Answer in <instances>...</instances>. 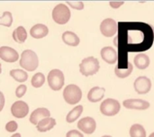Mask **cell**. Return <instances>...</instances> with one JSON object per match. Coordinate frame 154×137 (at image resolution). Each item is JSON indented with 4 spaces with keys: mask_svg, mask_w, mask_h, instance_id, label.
I'll return each instance as SVG.
<instances>
[{
    "mask_svg": "<svg viewBox=\"0 0 154 137\" xmlns=\"http://www.w3.org/2000/svg\"><path fill=\"white\" fill-rule=\"evenodd\" d=\"M154 42V30L143 22H119L118 33L114 44L118 49V65L121 70L127 69L128 52H142L149 50Z\"/></svg>",
    "mask_w": 154,
    "mask_h": 137,
    "instance_id": "cell-1",
    "label": "cell"
},
{
    "mask_svg": "<svg viewBox=\"0 0 154 137\" xmlns=\"http://www.w3.org/2000/svg\"><path fill=\"white\" fill-rule=\"evenodd\" d=\"M20 66L28 71H33L38 68L39 60L37 54L31 50H25L22 52L20 58Z\"/></svg>",
    "mask_w": 154,
    "mask_h": 137,
    "instance_id": "cell-2",
    "label": "cell"
},
{
    "mask_svg": "<svg viewBox=\"0 0 154 137\" xmlns=\"http://www.w3.org/2000/svg\"><path fill=\"white\" fill-rule=\"evenodd\" d=\"M99 61L97 59L94 57H88L81 61L79 65V70L82 75L88 77L95 75L99 70Z\"/></svg>",
    "mask_w": 154,
    "mask_h": 137,
    "instance_id": "cell-3",
    "label": "cell"
},
{
    "mask_svg": "<svg viewBox=\"0 0 154 137\" xmlns=\"http://www.w3.org/2000/svg\"><path fill=\"white\" fill-rule=\"evenodd\" d=\"M82 98V91L77 85H68L63 91V98L69 105L78 104Z\"/></svg>",
    "mask_w": 154,
    "mask_h": 137,
    "instance_id": "cell-4",
    "label": "cell"
},
{
    "mask_svg": "<svg viewBox=\"0 0 154 137\" xmlns=\"http://www.w3.org/2000/svg\"><path fill=\"white\" fill-rule=\"evenodd\" d=\"M70 10L64 4H59L52 11V18L59 24H65L70 18Z\"/></svg>",
    "mask_w": 154,
    "mask_h": 137,
    "instance_id": "cell-5",
    "label": "cell"
},
{
    "mask_svg": "<svg viewBox=\"0 0 154 137\" xmlns=\"http://www.w3.org/2000/svg\"><path fill=\"white\" fill-rule=\"evenodd\" d=\"M48 84L52 90H60L64 86V75L63 72L60 70H52L49 72L47 77Z\"/></svg>",
    "mask_w": 154,
    "mask_h": 137,
    "instance_id": "cell-6",
    "label": "cell"
},
{
    "mask_svg": "<svg viewBox=\"0 0 154 137\" xmlns=\"http://www.w3.org/2000/svg\"><path fill=\"white\" fill-rule=\"evenodd\" d=\"M121 108L120 103L113 98H107L101 103L100 111L104 116L106 117H113L116 116Z\"/></svg>",
    "mask_w": 154,
    "mask_h": 137,
    "instance_id": "cell-7",
    "label": "cell"
},
{
    "mask_svg": "<svg viewBox=\"0 0 154 137\" xmlns=\"http://www.w3.org/2000/svg\"><path fill=\"white\" fill-rule=\"evenodd\" d=\"M100 32L106 37H112L118 32V23L112 18H106L100 24Z\"/></svg>",
    "mask_w": 154,
    "mask_h": 137,
    "instance_id": "cell-8",
    "label": "cell"
},
{
    "mask_svg": "<svg viewBox=\"0 0 154 137\" xmlns=\"http://www.w3.org/2000/svg\"><path fill=\"white\" fill-rule=\"evenodd\" d=\"M134 87L135 91L138 94H140V95L147 94L152 89V81L147 77L141 76L135 79V81L134 83Z\"/></svg>",
    "mask_w": 154,
    "mask_h": 137,
    "instance_id": "cell-9",
    "label": "cell"
},
{
    "mask_svg": "<svg viewBox=\"0 0 154 137\" xmlns=\"http://www.w3.org/2000/svg\"><path fill=\"white\" fill-rule=\"evenodd\" d=\"M11 113L16 118H23L29 113V107L23 101H16L11 107Z\"/></svg>",
    "mask_w": 154,
    "mask_h": 137,
    "instance_id": "cell-10",
    "label": "cell"
},
{
    "mask_svg": "<svg viewBox=\"0 0 154 137\" xmlns=\"http://www.w3.org/2000/svg\"><path fill=\"white\" fill-rule=\"evenodd\" d=\"M97 127V124L94 118L88 117H84L82 119H80L78 123V128L79 130H81L83 133L88 134V135H91L95 132Z\"/></svg>",
    "mask_w": 154,
    "mask_h": 137,
    "instance_id": "cell-11",
    "label": "cell"
},
{
    "mask_svg": "<svg viewBox=\"0 0 154 137\" xmlns=\"http://www.w3.org/2000/svg\"><path fill=\"white\" fill-rule=\"evenodd\" d=\"M0 58L6 62H15L19 59V54L11 47L2 46L0 48Z\"/></svg>",
    "mask_w": 154,
    "mask_h": 137,
    "instance_id": "cell-12",
    "label": "cell"
},
{
    "mask_svg": "<svg viewBox=\"0 0 154 137\" xmlns=\"http://www.w3.org/2000/svg\"><path fill=\"white\" fill-rule=\"evenodd\" d=\"M100 54L102 59L109 64H115L116 61H118V53L112 47L109 46L104 47L101 50Z\"/></svg>",
    "mask_w": 154,
    "mask_h": 137,
    "instance_id": "cell-13",
    "label": "cell"
},
{
    "mask_svg": "<svg viewBox=\"0 0 154 137\" xmlns=\"http://www.w3.org/2000/svg\"><path fill=\"white\" fill-rule=\"evenodd\" d=\"M124 107L128 109L145 110L149 108L150 103L143 99H127L124 101Z\"/></svg>",
    "mask_w": 154,
    "mask_h": 137,
    "instance_id": "cell-14",
    "label": "cell"
},
{
    "mask_svg": "<svg viewBox=\"0 0 154 137\" xmlns=\"http://www.w3.org/2000/svg\"><path fill=\"white\" fill-rule=\"evenodd\" d=\"M50 116H51V113H50V111H49L47 108L40 107V108H37L36 110H34V111L31 114L30 122H31L32 125H35V126H36V125H38L42 120L50 117Z\"/></svg>",
    "mask_w": 154,
    "mask_h": 137,
    "instance_id": "cell-15",
    "label": "cell"
},
{
    "mask_svg": "<svg viewBox=\"0 0 154 137\" xmlns=\"http://www.w3.org/2000/svg\"><path fill=\"white\" fill-rule=\"evenodd\" d=\"M49 33V29L46 25L42 23H38L31 28L30 34L34 39H41L45 37Z\"/></svg>",
    "mask_w": 154,
    "mask_h": 137,
    "instance_id": "cell-16",
    "label": "cell"
},
{
    "mask_svg": "<svg viewBox=\"0 0 154 137\" xmlns=\"http://www.w3.org/2000/svg\"><path fill=\"white\" fill-rule=\"evenodd\" d=\"M105 91H106V89L104 88L94 87L89 90V92L88 94V99L93 103L101 101L105 96Z\"/></svg>",
    "mask_w": 154,
    "mask_h": 137,
    "instance_id": "cell-17",
    "label": "cell"
},
{
    "mask_svg": "<svg viewBox=\"0 0 154 137\" xmlns=\"http://www.w3.org/2000/svg\"><path fill=\"white\" fill-rule=\"evenodd\" d=\"M62 41L69 46H78L80 42L79 37L73 32L67 31L62 33Z\"/></svg>",
    "mask_w": 154,
    "mask_h": 137,
    "instance_id": "cell-18",
    "label": "cell"
},
{
    "mask_svg": "<svg viewBox=\"0 0 154 137\" xmlns=\"http://www.w3.org/2000/svg\"><path fill=\"white\" fill-rule=\"evenodd\" d=\"M134 65L139 70H145L150 65V58L148 57V55H146L144 53L137 54L134 57Z\"/></svg>",
    "mask_w": 154,
    "mask_h": 137,
    "instance_id": "cell-19",
    "label": "cell"
},
{
    "mask_svg": "<svg viewBox=\"0 0 154 137\" xmlns=\"http://www.w3.org/2000/svg\"><path fill=\"white\" fill-rule=\"evenodd\" d=\"M56 126V121L54 118L48 117L43 120H42L38 125H37V130L41 133L47 132L51 129H52Z\"/></svg>",
    "mask_w": 154,
    "mask_h": 137,
    "instance_id": "cell-20",
    "label": "cell"
},
{
    "mask_svg": "<svg viewBox=\"0 0 154 137\" xmlns=\"http://www.w3.org/2000/svg\"><path fill=\"white\" fill-rule=\"evenodd\" d=\"M13 39L17 43H23L27 39V32L23 26H18L13 32Z\"/></svg>",
    "mask_w": 154,
    "mask_h": 137,
    "instance_id": "cell-21",
    "label": "cell"
},
{
    "mask_svg": "<svg viewBox=\"0 0 154 137\" xmlns=\"http://www.w3.org/2000/svg\"><path fill=\"white\" fill-rule=\"evenodd\" d=\"M10 76L18 82H24L28 79V74L23 70L15 69L10 71Z\"/></svg>",
    "mask_w": 154,
    "mask_h": 137,
    "instance_id": "cell-22",
    "label": "cell"
},
{
    "mask_svg": "<svg viewBox=\"0 0 154 137\" xmlns=\"http://www.w3.org/2000/svg\"><path fill=\"white\" fill-rule=\"evenodd\" d=\"M83 112V107L82 106H77L76 107H74L67 116L66 120L68 123H73L75 122L82 114Z\"/></svg>",
    "mask_w": 154,
    "mask_h": 137,
    "instance_id": "cell-23",
    "label": "cell"
},
{
    "mask_svg": "<svg viewBox=\"0 0 154 137\" xmlns=\"http://www.w3.org/2000/svg\"><path fill=\"white\" fill-rule=\"evenodd\" d=\"M130 136L131 137H146V131L142 125L135 124L132 126L130 129Z\"/></svg>",
    "mask_w": 154,
    "mask_h": 137,
    "instance_id": "cell-24",
    "label": "cell"
},
{
    "mask_svg": "<svg viewBox=\"0 0 154 137\" xmlns=\"http://www.w3.org/2000/svg\"><path fill=\"white\" fill-rule=\"evenodd\" d=\"M133 70H134L133 65H132L131 63H129V66H128L127 69H123V70H121V69H119V68L116 66V67L115 68V73H116V75L118 78H120V79H125V78H126V77H128V76L131 75V73L133 72Z\"/></svg>",
    "mask_w": 154,
    "mask_h": 137,
    "instance_id": "cell-25",
    "label": "cell"
},
{
    "mask_svg": "<svg viewBox=\"0 0 154 137\" xmlns=\"http://www.w3.org/2000/svg\"><path fill=\"white\" fill-rule=\"evenodd\" d=\"M45 82V77L42 73L38 72L34 74L32 78V85L34 88H41Z\"/></svg>",
    "mask_w": 154,
    "mask_h": 137,
    "instance_id": "cell-26",
    "label": "cell"
},
{
    "mask_svg": "<svg viewBox=\"0 0 154 137\" xmlns=\"http://www.w3.org/2000/svg\"><path fill=\"white\" fill-rule=\"evenodd\" d=\"M13 23V16L10 12H4L0 17V24L4 26L10 27Z\"/></svg>",
    "mask_w": 154,
    "mask_h": 137,
    "instance_id": "cell-27",
    "label": "cell"
},
{
    "mask_svg": "<svg viewBox=\"0 0 154 137\" xmlns=\"http://www.w3.org/2000/svg\"><path fill=\"white\" fill-rule=\"evenodd\" d=\"M18 128V125L15 121H10L9 123L6 124L5 126V129L7 132H10V133H13V132H15Z\"/></svg>",
    "mask_w": 154,
    "mask_h": 137,
    "instance_id": "cell-28",
    "label": "cell"
},
{
    "mask_svg": "<svg viewBox=\"0 0 154 137\" xmlns=\"http://www.w3.org/2000/svg\"><path fill=\"white\" fill-rule=\"evenodd\" d=\"M69 5H70L72 8L77 9V10H82L84 8V4L83 2L80 1H72V2H67Z\"/></svg>",
    "mask_w": 154,
    "mask_h": 137,
    "instance_id": "cell-29",
    "label": "cell"
},
{
    "mask_svg": "<svg viewBox=\"0 0 154 137\" xmlns=\"http://www.w3.org/2000/svg\"><path fill=\"white\" fill-rule=\"evenodd\" d=\"M26 90H27V88H26V86L25 85H20V86H18L17 87V89H16V90H15V95H16V97L17 98H22L24 94H25V92H26Z\"/></svg>",
    "mask_w": 154,
    "mask_h": 137,
    "instance_id": "cell-30",
    "label": "cell"
},
{
    "mask_svg": "<svg viewBox=\"0 0 154 137\" xmlns=\"http://www.w3.org/2000/svg\"><path fill=\"white\" fill-rule=\"evenodd\" d=\"M66 136L67 137H84L83 136V135H82L80 132H79L78 130H71V131L68 132Z\"/></svg>",
    "mask_w": 154,
    "mask_h": 137,
    "instance_id": "cell-31",
    "label": "cell"
},
{
    "mask_svg": "<svg viewBox=\"0 0 154 137\" xmlns=\"http://www.w3.org/2000/svg\"><path fill=\"white\" fill-rule=\"evenodd\" d=\"M125 3L124 2H110L109 5L113 7V8H119L121 5H123Z\"/></svg>",
    "mask_w": 154,
    "mask_h": 137,
    "instance_id": "cell-32",
    "label": "cell"
},
{
    "mask_svg": "<svg viewBox=\"0 0 154 137\" xmlns=\"http://www.w3.org/2000/svg\"><path fill=\"white\" fill-rule=\"evenodd\" d=\"M0 95H1V98H2V107H1L0 110H2V107H3V104H4V96H3V93H2V92L0 93Z\"/></svg>",
    "mask_w": 154,
    "mask_h": 137,
    "instance_id": "cell-33",
    "label": "cell"
},
{
    "mask_svg": "<svg viewBox=\"0 0 154 137\" xmlns=\"http://www.w3.org/2000/svg\"><path fill=\"white\" fill-rule=\"evenodd\" d=\"M11 137H21V135L20 134H14V135H12Z\"/></svg>",
    "mask_w": 154,
    "mask_h": 137,
    "instance_id": "cell-34",
    "label": "cell"
},
{
    "mask_svg": "<svg viewBox=\"0 0 154 137\" xmlns=\"http://www.w3.org/2000/svg\"><path fill=\"white\" fill-rule=\"evenodd\" d=\"M149 137H154V133H152V134H151V135Z\"/></svg>",
    "mask_w": 154,
    "mask_h": 137,
    "instance_id": "cell-35",
    "label": "cell"
},
{
    "mask_svg": "<svg viewBox=\"0 0 154 137\" xmlns=\"http://www.w3.org/2000/svg\"><path fill=\"white\" fill-rule=\"evenodd\" d=\"M102 137H112V136H110V135H104V136H102Z\"/></svg>",
    "mask_w": 154,
    "mask_h": 137,
    "instance_id": "cell-36",
    "label": "cell"
}]
</instances>
